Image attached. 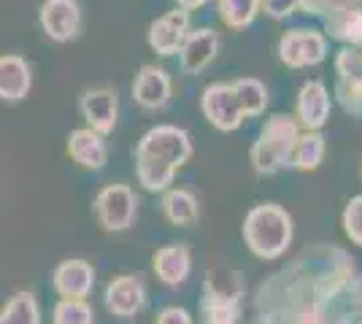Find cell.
<instances>
[{"label":"cell","instance_id":"1","mask_svg":"<svg viewBox=\"0 0 362 324\" xmlns=\"http://www.w3.org/2000/svg\"><path fill=\"white\" fill-rule=\"evenodd\" d=\"M192 157V140L189 133L173 127V124H160L151 127L141 138L136 152V170L138 181L149 192H163L170 186L176 170Z\"/></svg>","mask_w":362,"mask_h":324},{"label":"cell","instance_id":"2","mask_svg":"<svg viewBox=\"0 0 362 324\" xmlns=\"http://www.w3.org/2000/svg\"><path fill=\"white\" fill-rule=\"evenodd\" d=\"M243 241L259 260H279L292 244V216L276 203L257 205L243 222Z\"/></svg>","mask_w":362,"mask_h":324},{"label":"cell","instance_id":"3","mask_svg":"<svg viewBox=\"0 0 362 324\" xmlns=\"http://www.w3.org/2000/svg\"><path fill=\"white\" fill-rule=\"evenodd\" d=\"M298 138H300V127L295 122V116H287V114L271 116L252 146V168L257 176H273L281 168H287Z\"/></svg>","mask_w":362,"mask_h":324},{"label":"cell","instance_id":"4","mask_svg":"<svg viewBox=\"0 0 362 324\" xmlns=\"http://www.w3.org/2000/svg\"><path fill=\"white\" fill-rule=\"evenodd\" d=\"M138 198L130 186L111 184L100 189V195L95 198V214L100 219V224L111 232L127 230L136 219Z\"/></svg>","mask_w":362,"mask_h":324},{"label":"cell","instance_id":"5","mask_svg":"<svg viewBox=\"0 0 362 324\" xmlns=\"http://www.w3.org/2000/svg\"><path fill=\"white\" fill-rule=\"evenodd\" d=\"M327 57V38L317 30H289L279 38V60L287 68H311Z\"/></svg>","mask_w":362,"mask_h":324},{"label":"cell","instance_id":"6","mask_svg":"<svg viewBox=\"0 0 362 324\" xmlns=\"http://www.w3.org/2000/svg\"><path fill=\"white\" fill-rule=\"evenodd\" d=\"M200 106L206 119L222 130V133H233L243 124V111L238 106V97L233 92V84H211L206 87V92L200 97Z\"/></svg>","mask_w":362,"mask_h":324},{"label":"cell","instance_id":"7","mask_svg":"<svg viewBox=\"0 0 362 324\" xmlns=\"http://www.w3.org/2000/svg\"><path fill=\"white\" fill-rule=\"evenodd\" d=\"M187 32H189V11L173 8L149 25V47L163 57H173L179 54Z\"/></svg>","mask_w":362,"mask_h":324},{"label":"cell","instance_id":"8","mask_svg":"<svg viewBox=\"0 0 362 324\" xmlns=\"http://www.w3.org/2000/svg\"><path fill=\"white\" fill-rule=\"evenodd\" d=\"M330 119V92L322 81H305L298 92L295 122L303 130H322Z\"/></svg>","mask_w":362,"mask_h":324},{"label":"cell","instance_id":"9","mask_svg":"<svg viewBox=\"0 0 362 324\" xmlns=\"http://www.w3.org/2000/svg\"><path fill=\"white\" fill-rule=\"evenodd\" d=\"M219 52V32L211 28H200V30L187 32L184 44L179 49L181 71L184 73H200L214 62Z\"/></svg>","mask_w":362,"mask_h":324},{"label":"cell","instance_id":"10","mask_svg":"<svg viewBox=\"0 0 362 324\" xmlns=\"http://www.w3.org/2000/svg\"><path fill=\"white\" fill-rule=\"evenodd\" d=\"M41 25L49 38L71 41L81 25V8L76 0H46L41 6Z\"/></svg>","mask_w":362,"mask_h":324},{"label":"cell","instance_id":"11","mask_svg":"<svg viewBox=\"0 0 362 324\" xmlns=\"http://www.w3.org/2000/svg\"><path fill=\"white\" fill-rule=\"evenodd\" d=\"M81 114L90 122V130L98 136H106L117 124V114H119V100L117 92L111 90H90L81 97Z\"/></svg>","mask_w":362,"mask_h":324},{"label":"cell","instance_id":"12","mask_svg":"<svg viewBox=\"0 0 362 324\" xmlns=\"http://www.w3.org/2000/svg\"><path fill=\"white\" fill-rule=\"evenodd\" d=\"M133 97L138 106L149 108V111L163 108L170 100V76L157 65H144L133 84Z\"/></svg>","mask_w":362,"mask_h":324},{"label":"cell","instance_id":"13","mask_svg":"<svg viewBox=\"0 0 362 324\" xmlns=\"http://www.w3.org/2000/svg\"><path fill=\"white\" fill-rule=\"evenodd\" d=\"M146 300V289L141 284V278L136 276H119L108 284L106 289V306L111 313L117 316H136L138 311L144 308Z\"/></svg>","mask_w":362,"mask_h":324},{"label":"cell","instance_id":"14","mask_svg":"<svg viewBox=\"0 0 362 324\" xmlns=\"http://www.w3.org/2000/svg\"><path fill=\"white\" fill-rule=\"evenodd\" d=\"M92 284H95V273H92V265L84 260H65L54 273V289L62 297L84 300L90 294Z\"/></svg>","mask_w":362,"mask_h":324},{"label":"cell","instance_id":"15","mask_svg":"<svg viewBox=\"0 0 362 324\" xmlns=\"http://www.w3.org/2000/svg\"><path fill=\"white\" fill-rule=\"evenodd\" d=\"M68 152L81 168L87 170H100L108 160L106 140L100 138L95 130H76L68 138Z\"/></svg>","mask_w":362,"mask_h":324},{"label":"cell","instance_id":"16","mask_svg":"<svg viewBox=\"0 0 362 324\" xmlns=\"http://www.w3.org/2000/svg\"><path fill=\"white\" fill-rule=\"evenodd\" d=\"M189 268H192L189 248L181 246V244H170V246L160 248V251L154 254V270H157V278H160L163 284H168V287H179L181 281H187Z\"/></svg>","mask_w":362,"mask_h":324},{"label":"cell","instance_id":"17","mask_svg":"<svg viewBox=\"0 0 362 324\" xmlns=\"http://www.w3.org/2000/svg\"><path fill=\"white\" fill-rule=\"evenodd\" d=\"M30 68L16 54L0 57V97L3 100H22L30 92Z\"/></svg>","mask_w":362,"mask_h":324},{"label":"cell","instance_id":"18","mask_svg":"<svg viewBox=\"0 0 362 324\" xmlns=\"http://www.w3.org/2000/svg\"><path fill=\"white\" fill-rule=\"evenodd\" d=\"M325 28L335 41L349 44V47H362V6L351 3V6H344V8L327 14Z\"/></svg>","mask_w":362,"mask_h":324},{"label":"cell","instance_id":"19","mask_svg":"<svg viewBox=\"0 0 362 324\" xmlns=\"http://www.w3.org/2000/svg\"><path fill=\"white\" fill-rule=\"evenodd\" d=\"M163 211L165 216L179 224V227H192L200 219V205H197V198L187 189H170L163 200Z\"/></svg>","mask_w":362,"mask_h":324},{"label":"cell","instance_id":"20","mask_svg":"<svg viewBox=\"0 0 362 324\" xmlns=\"http://www.w3.org/2000/svg\"><path fill=\"white\" fill-rule=\"evenodd\" d=\"M322 160H325V136L319 130H305L292 149L289 165L298 170H317Z\"/></svg>","mask_w":362,"mask_h":324},{"label":"cell","instance_id":"21","mask_svg":"<svg viewBox=\"0 0 362 324\" xmlns=\"http://www.w3.org/2000/svg\"><path fill=\"white\" fill-rule=\"evenodd\" d=\"M203 324H238L241 319V300L238 297H219V294H203Z\"/></svg>","mask_w":362,"mask_h":324},{"label":"cell","instance_id":"22","mask_svg":"<svg viewBox=\"0 0 362 324\" xmlns=\"http://www.w3.org/2000/svg\"><path fill=\"white\" fill-rule=\"evenodd\" d=\"M233 92L238 97V106H241L243 116H259L265 106H268V90L259 78H238L233 81Z\"/></svg>","mask_w":362,"mask_h":324},{"label":"cell","instance_id":"23","mask_svg":"<svg viewBox=\"0 0 362 324\" xmlns=\"http://www.w3.org/2000/svg\"><path fill=\"white\" fill-rule=\"evenodd\" d=\"M38 303L30 292H16L0 311V324H38Z\"/></svg>","mask_w":362,"mask_h":324},{"label":"cell","instance_id":"24","mask_svg":"<svg viewBox=\"0 0 362 324\" xmlns=\"http://www.w3.org/2000/svg\"><path fill=\"white\" fill-rule=\"evenodd\" d=\"M259 14V0H219V19L233 30H243Z\"/></svg>","mask_w":362,"mask_h":324},{"label":"cell","instance_id":"25","mask_svg":"<svg viewBox=\"0 0 362 324\" xmlns=\"http://www.w3.org/2000/svg\"><path fill=\"white\" fill-rule=\"evenodd\" d=\"M335 97L351 116H362V78H344L335 81Z\"/></svg>","mask_w":362,"mask_h":324},{"label":"cell","instance_id":"26","mask_svg":"<svg viewBox=\"0 0 362 324\" xmlns=\"http://www.w3.org/2000/svg\"><path fill=\"white\" fill-rule=\"evenodd\" d=\"M54 324H92V308L84 300L62 297L54 308Z\"/></svg>","mask_w":362,"mask_h":324},{"label":"cell","instance_id":"27","mask_svg":"<svg viewBox=\"0 0 362 324\" xmlns=\"http://www.w3.org/2000/svg\"><path fill=\"white\" fill-rule=\"evenodd\" d=\"M344 230H346L349 241L362 246V195L351 198L346 203V211H344Z\"/></svg>","mask_w":362,"mask_h":324},{"label":"cell","instance_id":"28","mask_svg":"<svg viewBox=\"0 0 362 324\" xmlns=\"http://www.w3.org/2000/svg\"><path fill=\"white\" fill-rule=\"evenodd\" d=\"M303 6V0H259V8L271 19H287Z\"/></svg>","mask_w":362,"mask_h":324},{"label":"cell","instance_id":"29","mask_svg":"<svg viewBox=\"0 0 362 324\" xmlns=\"http://www.w3.org/2000/svg\"><path fill=\"white\" fill-rule=\"evenodd\" d=\"M157 324H192V319H189V313H187L184 308L170 306V308H165L160 316H157Z\"/></svg>","mask_w":362,"mask_h":324},{"label":"cell","instance_id":"30","mask_svg":"<svg viewBox=\"0 0 362 324\" xmlns=\"http://www.w3.org/2000/svg\"><path fill=\"white\" fill-rule=\"evenodd\" d=\"M209 0H179V8H184V11H195V8H200V6H206Z\"/></svg>","mask_w":362,"mask_h":324},{"label":"cell","instance_id":"31","mask_svg":"<svg viewBox=\"0 0 362 324\" xmlns=\"http://www.w3.org/2000/svg\"><path fill=\"white\" fill-rule=\"evenodd\" d=\"M351 3H362V0H351Z\"/></svg>","mask_w":362,"mask_h":324},{"label":"cell","instance_id":"32","mask_svg":"<svg viewBox=\"0 0 362 324\" xmlns=\"http://www.w3.org/2000/svg\"><path fill=\"white\" fill-rule=\"evenodd\" d=\"M360 176H362V165H360Z\"/></svg>","mask_w":362,"mask_h":324}]
</instances>
